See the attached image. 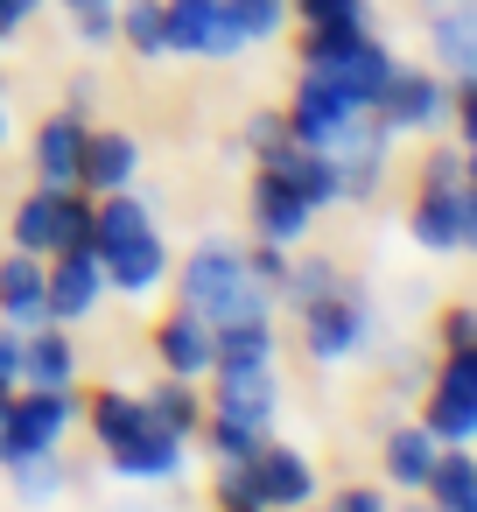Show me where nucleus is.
Here are the masks:
<instances>
[{"label":"nucleus","mask_w":477,"mask_h":512,"mask_svg":"<svg viewBox=\"0 0 477 512\" xmlns=\"http://www.w3.org/2000/svg\"><path fill=\"white\" fill-rule=\"evenodd\" d=\"M169 281H176V309H190V316H204L211 330L218 323H246V316H274V288H260L253 281V267H246V246H232V239H197L176 267H169Z\"/></svg>","instance_id":"f257e3e1"},{"label":"nucleus","mask_w":477,"mask_h":512,"mask_svg":"<svg viewBox=\"0 0 477 512\" xmlns=\"http://www.w3.org/2000/svg\"><path fill=\"white\" fill-rule=\"evenodd\" d=\"M218 505H260V512H302V505H316V463H309V449L267 435L246 463H218Z\"/></svg>","instance_id":"f03ea898"},{"label":"nucleus","mask_w":477,"mask_h":512,"mask_svg":"<svg viewBox=\"0 0 477 512\" xmlns=\"http://www.w3.org/2000/svg\"><path fill=\"white\" fill-rule=\"evenodd\" d=\"M295 323H302V351H309L316 365H344V358H358V351L379 344V302H372L358 281H344L337 295L295 309Z\"/></svg>","instance_id":"7ed1b4c3"},{"label":"nucleus","mask_w":477,"mask_h":512,"mask_svg":"<svg viewBox=\"0 0 477 512\" xmlns=\"http://www.w3.org/2000/svg\"><path fill=\"white\" fill-rule=\"evenodd\" d=\"M8 246L15 253H36V260L71 253V246H92V197L85 190H43L36 183L15 204V218H8Z\"/></svg>","instance_id":"20e7f679"},{"label":"nucleus","mask_w":477,"mask_h":512,"mask_svg":"<svg viewBox=\"0 0 477 512\" xmlns=\"http://www.w3.org/2000/svg\"><path fill=\"white\" fill-rule=\"evenodd\" d=\"M85 421V393L78 386H15V407L0 421V470L29 449H64V435Z\"/></svg>","instance_id":"39448f33"},{"label":"nucleus","mask_w":477,"mask_h":512,"mask_svg":"<svg viewBox=\"0 0 477 512\" xmlns=\"http://www.w3.org/2000/svg\"><path fill=\"white\" fill-rule=\"evenodd\" d=\"M281 120H288V141L337 155V148H351V141L365 134V120H372V113H365V106H351L330 78L302 71V78H295V92H288V106H281Z\"/></svg>","instance_id":"423d86ee"},{"label":"nucleus","mask_w":477,"mask_h":512,"mask_svg":"<svg viewBox=\"0 0 477 512\" xmlns=\"http://www.w3.org/2000/svg\"><path fill=\"white\" fill-rule=\"evenodd\" d=\"M442 449H470L477 435V351H442V365L421 386V414H414Z\"/></svg>","instance_id":"0eeeda50"},{"label":"nucleus","mask_w":477,"mask_h":512,"mask_svg":"<svg viewBox=\"0 0 477 512\" xmlns=\"http://www.w3.org/2000/svg\"><path fill=\"white\" fill-rule=\"evenodd\" d=\"M372 120L400 141V134H442L449 127V78L435 71V64H400L393 78H386V92L372 99Z\"/></svg>","instance_id":"6e6552de"},{"label":"nucleus","mask_w":477,"mask_h":512,"mask_svg":"<svg viewBox=\"0 0 477 512\" xmlns=\"http://www.w3.org/2000/svg\"><path fill=\"white\" fill-rule=\"evenodd\" d=\"M407 239L428 260H470V246H477V190H414Z\"/></svg>","instance_id":"1a4fd4ad"},{"label":"nucleus","mask_w":477,"mask_h":512,"mask_svg":"<svg viewBox=\"0 0 477 512\" xmlns=\"http://www.w3.org/2000/svg\"><path fill=\"white\" fill-rule=\"evenodd\" d=\"M162 50L197 57V64H232L246 50V36L232 29L225 0H162Z\"/></svg>","instance_id":"9d476101"},{"label":"nucleus","mask_w":477,"mask_h":512,"mask_svg":"<svg viewBox=\"0 0 477 512\" xmlns=\"http://www.w3.org/2000/svg\"><path fill=\"white\" fill-rule=\"evenodd\" d=\"M106 267H99V253L92 246H71V253H50L43 260V302H50V323H85V316H99L106 309Z\"/></svg>","instance_id":"9b49d317"},{"label":"nucleus","mask_w":477,"mask_h":512,"mask_svg":"<svg viewBox=\"0 0 477 512\" xmlns=\"http://www.w3.org/2000/svg\"><path fill=\"white\" fill-rule=\"evenodd\" d=\"M302 71L330 78V85H337V92H344L351 106H365V113H372V99H379V92H386V78L400 71V57H393V50H386V43H379V36L365 29V36H351V43H337V50L309 57Z\"/></svg>","instance_id":"f8f14e48"},{"label":"nucleus","mask_w":477,"mask_h":512,"mask_svg":"<svg viewBox=\"0 0 477 512\" xmlns=\"http://www.w3.org/2000/svg\"><path fill=\"white\" fill-rule=\"evenodd\" d=\"M211 379H218V393L204 400V414H225V421H239V428H253V435H274L281 400H288V386H281V372H274V365L211 372Z\"/></svg>","instance_id":"ddd939ff"},{"label":"nucleus","mask_w":477,"mask_h":512,"mask_svg":"<svg viewBox=\"0 0 477 512\" xmlns=\"http://www.w3.org/2000/svg\"><path fill=\"white\" fill-rule=\"evenodd\" d=\"M246 218H253V239H267V246H302V239H309V225H316L309 197H302L288 176H274V169H253Z\"/></svg>","instance_id":"4468645a"},{"label":"nucleus","mask_w":477,"mask_h":512,"mask_svg":"<svg viewBox=\"0 0 477 512\" xmlns=\"http://www.w3.org/2000/svg\"><path fill=\"white\" fill-rule=\"evenodd\" d=\"M106 463H113V477H127V484H176V477L190 470V442L169 435V428L148 414V428H134L120 449H106Z\"/></svg>","instance_id":"2eb2a0df"},{"label":"nucleus","mask_w":477,"mask_h":512,"mask_svg":"<svg viewBox=\"0 0 477 512\" xmlns=\"http://www.w3.org/2000/svg\"><path fill=\"white\" fill-rule=\"evenodd\" d=\"M85 127H92V120H78L71 106H57V113L36 127V141H29V162H36V183H43V190H78Z\"/></svg>","instance_id":"dca6fc26"},{"label":"nucleus","mask_w":477,"mask_h":512,"mask_svg":"<svg viewBox=\"0 0 477 512\" xmlns=\"http://www.w3.org/2000/svg\"><path fill=\"white\" fill-rule=\"evenodd\" d=\"M141 176V141L127 127H85V162H78V190L85 197H106V190H127Z\"/></svg>","instance_id":"f3484780"},{"label":"nucleus","mask_w":477,"mask_h":512,"mask_svg":"<svg viewBox=\"0 0 477 512\" xmlns=\"http://www.w3.org/2000/svg\"><path fill=\"white\" fill-rule=\"evenodd\" d=\"M99 267H106V288H113V295H134V302H141V295H162V288H169L176 253H169V239H162V225H155V232H141L134 246L106 253Z\"/></svg>","instance_id":"a211bd4d"},{"label":"nucleus","mask_w":477,"mask_h":512,"mask_svg":"<svg viewBox=\"0 0 477 512\" xmlns=\"http://www.w3.org/2000/svg\"><path fill=\"white\" fill-rule=\"evenodd\" d=\"M155 365L176 379H211V323L190 309H169L155 323Z\"/></svg>","instance_id":"6ab92c4d"},{"label":"nucleus","mask_w":477,"mask_h":512,"mask_svg":"<svg viewBox=\"0 0 477 512\" xmlns=\"http://www.w3.org/2000/svg\"><path fill=\"white\" fill-rule=\"evenodd\" d=\"M428 57H435L442 78H477V15H470V0H435Z\"/></svg>","instance_id":"aec40b11"},{"label":"nucleus","mask_w":477,"mask_h":512,"mask_svg":"<svg viewBox=\"0 0 477 512\" xmlns=\"http://www.w3.org/2000/svg\"><path fill=\"white\" fill-rule=\"evenodd\" d=\"M0 323H15V330H36L50 323V302H43V260L36 253H0Z\"/></svg>","instance_id":"412c9836"},{"label":"nucleus","mask_w":477,"mask_h":512,"mask_svg":"<svg viewBox=\"0 0 477 512\" xmlns=\"http://www.w3.org/2000/svg\"><path fill=\"white\" fill-rule=\"evenodd\" d=\"M386 162H393V134L379 120H365V134L351 148H337V176H344V204H372L386 190Z\"/></svg>","instance_id":"4be33fe9"},{"label":"nucleus","mask_w":477,"mask_h":512,"mask_svg":"<svg viewBox=\"0 0 477 512\" xmlns=\"http://www.w3.org/2000/svg\"><path fill=\"white\" fill-rule=\"evenodd\" d=\"M22 386H78L71 323H36V330H22Z\"/></svg>","instance_id":"5701e85b"},{"label":"nucleus","mask_w":477,"mask_h":512,"mask_svg":"<svg viewBox=\"0 0 477 512\" xmlns=\"http://www.w3.org/2000/svg\"><path fill=\"white\" fill-rule=\"evenodd\" d=\"M435 435L421 428V421H393L386 428V442H379V470H386V491H421L428 484V470H435Z\"/></svg>","instance_id":"b1692460"},{"label":"nucleus","mask_w":477,"mask_h":512,"mask_svg":"<svg viewBox=\"0 0 477 512\" xmlns=\"http://www.w3.org/2000/svg\"><path fill=\"white\" fill-rule=\"evenodd\" d=\"M260 169H274V176H288L302 197H309V211H330V204H344V176H337V155H323V148H302V141H288L274 162H260Z\"/></svg>","instance_id":"393cba45"},{"label":"nucleus","mask_w":477,"mask_h":512,"mask_svg":"<svg viewBox=\"0 0 477 512\" xmlns=\"http://www.w3.org/2000/svg\"><path fill=\"white\" fill-rule=\"evenodd\" d=\"M274 316H246V323H218L211 330V372H246V365H274Z\"/></svg>","instance_id":"a878e982"},{"label":"nucleus","mask_w":477,"mask_h":512,"mask_svg":"<svg viewBox=\"0 0 477 512\" xmlns=\"http://www.w3.org/2000/svg\"><path fill=\"white\" fill-rule=\"evenodd\" d=\"M141 407H148L169 435L197 442V428H204V379H176V372H162V379L141 393Z\"/></svg>","instance_id":"bb28decb"},{"label":"nucleus","mask_w":477,"mask_h":512,"mask_svg":"<svg viewBox=\"0 0 477 512\" xmlns=\"http://www.w3.org/2000/svg\"><path fill=\"white\" fill-rule=\"evenodd\" d=\"M8 484H15V498L29 512H50L71 491V463H64V449H29V456L8 463Z\"/></svg>","instance_id":"cd10ccee"},{"label":"nucleus","mask_w":477,"mask_h":512,"mask_svg":"<svg viewBox=\"0 0 477 512\" xmlns=\"http://www.w3.org/2000/svg\"><path fill=\"white\" fill-rule=\"evenodd\" d=\"M428 512H477V456L470 449H435V470L421 484Z\"/></svg>","instance_id":"c85d7f7f"},{"label":"nucleus","mask_w":477,"mask_h":512,"mask_svg":"<svg viewBox=\"0 0 477 512\" xmlns=\"http://www.w3.org/2000/svg\"><path fill=\"white\" fill-rule=\"evenodd\" d=\"M85 428L99 435V449H120L134 428H148V407H141V393H127V386H99V393L85 400Z\"/></svg>","instance_id":"c756f323"},{"label":"nucleus","mask_w":477,"mask_h":512,"mask_svg":"<svg viewBox=\"0 0 477 512\" xmlns=\"http://www.w3.org/2000/svg\"><path fill=\"white\" fill-rule=\"evenodd\" d=\"M344 288V267L330 260V253H288V274H281V309H309V302H323V295H337Z\"/></svg>","instance_id":"7c9ffc66"},{"label":"nucleus","mask_w":477,"mask_h":512,"mask_svg":"<svg viewBox=\"0 0 477 512\" xmlns=\"http://www.w3.org/2000/svg\"><path fill=\"white\" fill-rule=\"evenodd\" d=\"M113 43H127L141 64H162V57H169V50H162V0H120Z\"/></svg>","instance_id":"2f4dec72"},{"label":"nucleus","mask_w":477,"mask_h":512,"mask_svg":"<svg viewBox=\"0 0 477 512\" xmlns=\"http://www.w3.org/2000/svg\"><path fill=\"white\" fill-rule=\"evenodd\" d=\"M225 15H232V29L246 36V50L253 43H281L288 36V0H225Z\"/></svg>","instance_id":"473e14b6"},{"label":"nucleus","mask_w":477,"mask_h":512,"mask_svg":"<svg viewBox=\"0 0 477 512\" xmlns=\"http://www.w3.org/2000/svg\"><path fill=\"white\" fill-rule=\"evenodd\" d=\"M421 190H477V176H470V148L435 134V148L421 155Z\"/></svg>","instance_id":"72a5a7b5"},{"label":"nucleus","mask_w":477,"mask_h":512,"mask_svg":"<svg viewBox=\"0 0 477 512\" xmlns=\"http://www.w3.org/2000/svg\"><path fill=\"white\" fill-rule=\"evenodd\" d=\"M197 442H204V456H211V463H246L267 435H253V428H239V421H225V414H204Z\"/></svg>","instance_id":"f704fd0d"},{"label":"nucleus","mask_w":477,"mask_h":512,"mask_svg":"<svg viewBox=\"0 0 477 512\" xmlns=\"http://www.w3.org/2000/svg\"><path fill=\"white\" fill-rule=\"evenodd\" d=\"M239 141H246V155H253V169H260V162H274V155L288 148V120H281V106H260V113H246V127H239Z\"/></svg>","instance_id":"c9c22d12"},{"label":"nucleus","mask_w":477,"mask_h":512,"mask_svg":"<svg viewBox=\"0 0 477 512\" xmlns=\"http://www.w3.org/2000/svg\"><path fill=\"white\" fill-rule=\"evenodd\" d=\"M113 29H120V0H71V36L85 50H106Z\"/></svg>","instance_id":"e433bc0d"},{"label":"nucleus","mask_w":477,"mask_h":512,"mask_svg":"<svg viewBox=\"0 0 477 512\" xmlns=\"http://www.w3.org/2000/svg\"><path fill=\"white\" fill-rule=\"evenodd\" d=\"M288 15L302 29H316V22H372V0H288Z\"/></svg>","instance_id":"4c0bfd02"},{"label":"nucleus","mask_w":477,"mask_h":512,"mask_svg":"<svg viewBox=\"0 0 477 512\" xmlns=\"http://www.w3.org/2000/svg\"><path fill=\"white\" fill-rule=\"evenodd\" d=\"M442 351H477V309L470 302L442 309Z\"/></svg>","instance_id":"58836bf2"},{"label":"nucleus","mask_w":477,"mask_h":512,"mask_svg":"<svg viewBox=\"0 0 477 512\" xmlns=\"http://www.w3.org/2000/svg\"><path fill=\"white\" fill-rule=\"evenodd\" d=\"M330 512H393V498H386V484H344L330 498Z\"/></svg>","instance_id":"ea45409f"},{"label":"nucleus","mask_w":477,"mask_h":512,"mask_svg":"<svg viewBox=\"0 0 477 512\" xmlns=\"http://www.w3.org/2000/svg\"><path fill=\"white\" fill-rule=\"evenodd\" d=\"M0 386H22V330L0 323Z\"/></svg>","instance_id":"a19ab883"},{"label":"nucleus","mask_w":477,"mask_h":512,"mask_svg":"<svg viewBox=\"0 0 477 512\" xmlns=\"http://www.w3.org/2000/svg\"><path fill=\"white\" fill-rule=\"evenodd\" d=\"M29 15H43V0H0V43H15Z\"/></svg>","instance_id":"79ce46f5"},{"label":"nucleus","mask_w":477,"mask_h":512,"mask_svg":"<svg viewBox=\"0 0 477 512\" xmlns=\"http://www.w3.org/2000/svg\"><path fill=\"white\" fill-rule=\"evenodd\" d=\"M92 99H99V85H92V78H78V85H71V113H78V120H92Z\"/></svg>","instance_id":"37998d69"},{"label":"nucleus","mask_w":477,"mask_h":512,"mask_svg":"<svg viewBox=\"0 0 477 512\" xmlns=\"http://www.w3.org/2000/svg\"><path fill=\"white\" fill-rule=\"evenodd\" d=\"M15 141V113H8V85H0V148Z\"/></svg>","instance_id":"c03bdc74"},{"label":"nucleus","mask_w":477,"mask_h":512,"mask_svg":"<svg viewBox=\"0 0 477 512\" xmlns=\"http://www.w3.org/2000/svg\"><path fill=\"white\" fill-rule=\"evenodd\" d=\"M8 407H15V386H0V421H8Z\"/></svg>","instance_id":"a18cd8bd"},{"label":"nucleus","mask_w":477,"mask_h":512,"mask_svg":"<svg viewBox=\"0 0 477 512\" xmlns=\"http://www.w3.org/2000/svg\"><path fill=\"white\" fill-rule=\"evenodd\" d=\"M218 512H260V505H218Z\"/></svg>","instance_id":"49530a36"},{"label":"nucleus","mask_w":477,"mask_h":512,"mask_svg":"<svg viewBox=\"0 0 477 512\" xmlns=\"http://www.w3.org/2000/svg\"><path fill=\"white\" fill-rule=\"evenodd\" d=\"M393 512H400V505H393ZM407 512H428V505H407Z\"/></svg>","instance_id":"de8ad7c7"},{"label":"nucleus","mask_w":477,"mask_h":512,"mask_svg":"<svg viewBox=\"0 0 477 512\" xmlns=\"http://www.w3.org/2000/svg\"><path fill=\"white\" fill-rule=\"evenodd\" d=\"M57 8H71V0H57Z\"/></svg>","instance_id":"09e8293b"},{"label":"nucleus","mask_w":477,"mask_h":512,"mask_svg":"<svg viewBox=\"0 0 477 512\" xmlns=\"http://www.w3.org/2000/svg\"><path fill=\"white\" fill-rule=\"evenodd\" d=\"M302 512H316V505H302Z\"/></svg>","instance_id":"8fccbe9b"}]
</instances>
